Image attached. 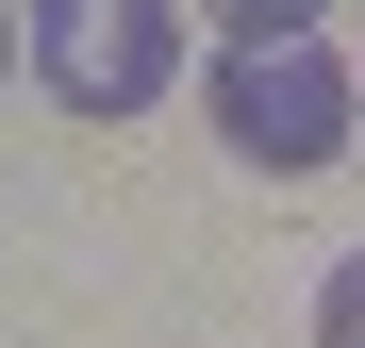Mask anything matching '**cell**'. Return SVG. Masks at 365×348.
I'll return each mask as SVG.
<instances>
[{
	"instance_id": "1",
	"label": "cell",
	"mask_w": 365,
	"mask_h": 348,
	"mask_svg": "<svg viewBox=\"0 0 365 348\" xmlns=\"http://www.w3.org/2000/svg\"><path fill=\"white\" fill-rule=\"evenodd\" d=\"M349 67H332V33H299V50H216V133L250 183H316V166L349 149Z\"/></svg>"
},
{
	"instance_id": "2",
	"label": "cell",
	"mask_w": 365,
	"mask_h": 348,
	"mask_svg": "<svg viewBox=\"0 0 365 348\" xmlns=\"http://www.w3.org/2000/svg\"><path fill=\"white\" fill-rule=\"evenodd\" d=\"M34 83L67 116H150L182 83V0H34Z\"/></svg>"
},
{
	"instance_id": "3",
	"label": "cell",
	"mask_w": 365,
	"mask_h": 348,
	"mask_svg": "<svg viewBox=\"0 0 365 348\" xmlns=\"http://www.w3.org/2000/svg\"><path fill=\"white\" fill-rule=\"evenodd\" d=\"M200 17H216V50H299L332 0H200Z\"/></svg>"
},
{
	"instance_id": "4",
	"label": "cell",
	"mask_w": 365,
	"mask_h": 348,
	"mask_svg": "<svg viewBox=\"0 0 365 348\" xmlns=\"http://www.w3.org/2000/svg\"><path fill=\"white\" fill-rule=\"evenodd\" d=\"M316 348H365V249H349V265L316 282Z\"/></svg>"
},
{
	"instance_id": "5",
	"label": "cell",
	"mask_w": 365,
	"mask_h": 348,
	"mask_svg": "<svg viewBox=\"0 0 365 348\" xmlns=\"http://www.w3.org/2000/svg\"><path fill=\"white\" fill-rule=\"evenodd\" d=\"M17 50H34V33H17V17H0V67H17Z\"/></svg>"
}]
</instances>
